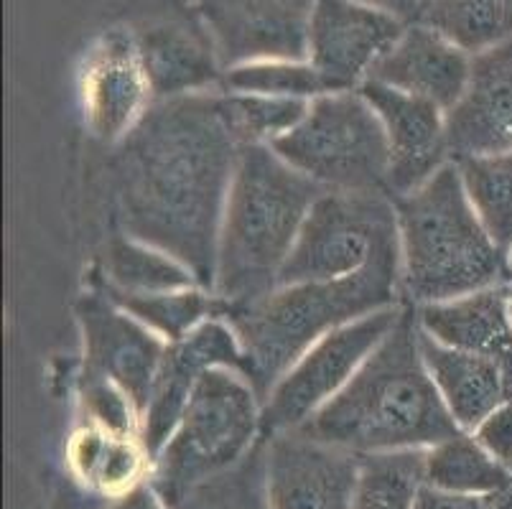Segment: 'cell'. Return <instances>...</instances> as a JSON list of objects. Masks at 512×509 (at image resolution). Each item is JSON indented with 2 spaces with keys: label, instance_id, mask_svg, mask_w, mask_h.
Listing matches in <instances>:
<instances>
[{
  "label": "cell",
  "instance_id": "6da1fadb",
  "mask_svg": "<svg viewBox=\"0 0 512 509\" xmlns=\"http://www.w3.org/2000/svg\"><path fill=\"white\" fill-rule=\"evenodd\" d=\"M240 148L222 90L153 102L141 125L110 148L107 202L115 232L171 252L212 291Z\"/></svg>",
  "mask_w": 512,
  "mask_h": 509
},
{
  "label": "cell",
  "instance_id": "7a4b0ae2",
  "mask_svg": "<svg viewBox=\"0 0 512 509\" xmlns=\"http://www.w3.org/2000/svg\"><path fill=\"white\" fill-rule=\"evenodd\" d=\"M357 456L426 451L462 428L428 375L413 306L403 314L337 398L299 428Z\"/></svg>",
  "mask_w": 512,
  "mask_h": 509
},
{
  "label": "cell",
  "instance_id": "3957f363",
  "mask_svg": "<svg viewBox=\"0 0 512 509\" xmlns=\"http://www.w3.org/2000/svg\"><path fill=\"white\" fill-rule=\"evenodd\" d=\"M319 184L288 166L271 146L240 148L217 237L212 293L222 306L253 301L281 283Z\"/></svg>",
  "mask_w": 512,
  "mask_h": 509
},
{
  "label": "cell",
  "instance_id": "277c9868",
  "mask_svg": "<svg viewBox=\"0 0 512 509\" xmlns=\"http://www.w3.org/2000/svg\"><path fill=\"white\" fill-rule=\"evenodd\" d=\"M403 303L400 263H380L339 280L283 283L253 301L222 306L245 352V377L268 395L321 336Z\"/></svg>",
  "mask_w": 512,
  "mask_h": 509
},
{
  "label": "cell",
  "instance_id": "5b68a950",
  "mask_svg": "<svg viewBox=\"0 0 512 509\" xmlns=\"http://www.w3.org/2000/svg\"><path fill=\"white\" fill-rule=\"evenodd\" d=\"M400 293L406 306L449 301L507 283V255L467 199L456 163L395 199Z\"/></svg>",
  "mask_w": 512,
  "mask_h": 509
},
{
  "label": "cell",
  "instance_id": "8992f818",
  "mask_svg": "<svg viewBox=\"0 0 512 509\" xmlns=\"http://www.w3.org/2000/svg\"><path fill=\"white\" fill-rule=\"evenodd\" d=\"M263 443V395L237 370L214 367L199 380L169 441L153 459L151 484L171 509Z\"/></svg>",
  "mask_w": 512,
  "mask_h": 509
},
{
  "label": "cell",
  "instance_id": "52a82bcc",
  "mask_svg": "<svg viewBox=\"0 0 512 509\" xmlns=\"http://www.w3.org/2000/svg\"><path fill=\"white\" fill-rule=\"evenodd\" d=\"M273 151L324 191H388V140L360 90L309 102L301 123Z\"/></svg>",
  "mask_w": 512,
  "mask_h": 509
},
{
  "label": "cell",
  "instance_id": "ba28073f",
  "mask_svg": "<svg viewBox=\"0 0 512 509\" xmlns=\"http://www.w3.org/2000/svg\"><path fill=\"white\" fill-rule=\"evenodd\" d=\"M400 263L395 199L385 191H324L311 207L281 283L339 280Z\"/></svg>",
  "mask_w": 512,
  "mask_h": 509
},
{
  "label": "cell",
  "instance_id": "9c48e42d",
  "mask_svg": "<svg viewBox=\"0 0 512 509\" xmlns=\"http://www.w3.org/2000/svg\"><path fill=\"white\" fill-rule=\"evenodd\" d=\"M403 303L339 326L306 349L263 398V438L299 431L360 372L377 344L393 331Z\"/></svg>",
  "mask_w": 512,
  "mask_h": 509
},
{
  "label": "cell",
  "instance_id": "30bf717a",
  "mask_svg": "<svg viewBox=\"0 0 512 509\" xmlns=\"http://www.w3.org/2000/svg\"><path fill=\"white\" fill-rule=\"evenodd\" d=\"M74 314L82 336V372L123 387L143 415L169 344L97 288L79 296Z\"/></svg>",
  "mask_w": 512,
  "mask_h": 509
},
{
  "label": "cell",
  "instance_id": "8fae6325",
  "mask_svg": "<svg viewBox=\"0 0 512 509\" xmlns=\"http://www.w3.org/2000/svg\"><path fill=\"white\" fill-rule=\"evenodd\" d=\"M271 509H355L360 456L301 431L263 438Z\"/></svg>",
  "mask_w": 512,
  "mask_h": 509
},
{
  "label": "cell",
  "instance_id": "7c38bea8",
  "mask_svg": "<svg viewBox=\"0 0 512 509\" xmlns=\"http://www.w3.org/2000/svg\"><path fill=\"white\" fill-rule=\"evenodd\" d=\"M156 102L136 36L107 34L82 64L79 105L85 128L97 143L115 148L141 125Z\"/></svg>",
  "mask_w": 512,
  "mask_h": 509
},
{
  "label": "cell",
  "instance_id": "4fadbf2b",
  "mask_svg": "<svg viewBox=\"0 0 512 509\" xmlns=\"http://www.w3.org/2000/svg\"><path fill=\"white\" fill-rule=\"evenodd\" d=\"M316 0H197L222 69L260 59H309Z\"/></svg>",
  "mask_w": 512,
  "mask_h": 509
},
{
  "label": "cell",
  "instance_id": "5bb4252c",
  "mask_svg": "<svg viewBox=\"0 0 512 509\" xmlns=\"http://www.w3.org/2000/svg\"><path fill=\"white\" fill-rule=\"evenodd\" d=\"M403 31L400 18L360 0H316L309 26V62L329 92L360 90Z\"/></svg>",
  "mask_w": 512,
  "mask_h": 509
},
{
  "label": "cell",
  "instance_id": "9a60e30c",
  "mask_svg": "<svg viewBox=\"0 0 512 509\" xmlns=\"http://www.w3.org/2000/svg\"><path fill=\"white\" fill-rule=\"evenodd\" d=\"M214 367H227L245 375L240 336L220 314L199 324L192 334L166 349L141 423V438L153 459L169 441L199 380Z\"/></svg>",
  "mask_w": 512,
  "mask_h": 509
},
{
  "label": "cell",
  "instance_id": "2e32d148",
  "mask_svg": "<svg viewBox=\"0 0 512 509\" xmlns=\"http://www.w3.org/2000/svg\"><path fill=\"white\" fill-rule=\"evenodd\" d=\"M362 95L375 107L388 140V191L393 199L416 191L449 166L446 112L426 100L367 79Z\"/></svg>",
  "mask_w": 512,
  "mask_h": 509
},
{
  "label": "cell",
  "instance_id": "e0dca14e",
  "mask_svg": "<svg viewBox=\"0 0 512 509\" xmlns=\"http://www.w3.org/2000/svg\"><path fill=\"white\" fill-rule=\"evenodd\" d=\"M451 161L512 151V39L472 56L467 92L446 112Z\"/></svg>",
  "mask_w": 512,
  "mask_h": 509
},
{
  "label": "cell",
  "instance_id": "ac0fdd59",
  "mask_svg": "<svg viewBox=\"0 0 512 509\" xmlns=\"http://www.w3.org/2000/svg\"><path fill=\"white\" fill-rule=\"evenodd\" d=\"M472 56L426 23L408 26L375 64L370 79L449 112L467 92Z\"/></svg>",
  "mask_w": 512,
  "mask_h": 509
},
{
  "label": "cell",
  "instance_id": "d6986e66",
  "mask_svg": "<svg viewBox=\"0 0 512 509\" xmlns=\"http://www.w3.org/2000/svg\"><path fill=\"white\" fill-rule=\"evenodd\" d=\"M136 44L151 77L156 100L222 90L220 56L212 36L186 21L146 23Z\"/></svg>",
  "mask_w": 512,
  "mask_h": 509
},
{
  "label": "cell",
  "instance_id": "ffe728a7",
  "mask_svg": "<svg viewBox=\"0 0 512 509\" xmlns=\"http://www.w3.org/2000/svg\"><path fill=\"white\" fill-rule=\"evenodd\" d=\"M418 329L434 342L497 359L512 372V319L507 283L413 308Z\"/></svg>",
  "mask_w": 512,
  "mask_h": 509
},
{
  "label": "cell",
  "instance_id": "44dd1931",
  "mask_svg": "<svg viewBox=\"0 0 512 509\" xmlns=\"http://www.w3.org/2000/svg\"><path fill=\"white\" fill-rule=\"evenodd\" d=\"M418 342L428 375L462 431L472 433L492 410L512 398V372L497 359L446 347L434 342L421 329H418Z\"/></svg>",
  "mask_w": 512,
  "mask_h": 509
},
{
  "label": "cell",
  "instance_id": "7402d4cb",
  "mask_svg": "<svg viewBox=\"0 0 512 509\" xmlns=\"http://www.w3.org/2000/svg\"><path fill=\"white\" fill-rule=\"evenodd\" d=\"M64 456L74 482L105 499L148 482L153 471V456L141 436L105 431L90 423H77Z\"/></svg>",
  "mask_w": 512,
  "mask_h": 509
},
{
  "label": "cell",
  "instance_id": "603a6c76",
  "mask_svg": "<svg viewBox=\"0 0 512 509\" xmlns=\"http://www.w3.org/2000/svg\"><path fill=\"white\" fill-rule=\"evenodd\" d=\"M90 286L105 293L141 296V293L179 291L202 283L192 268L174 258L171 252L113 230L102 245L95 268L90 270Z\"/></svg>",
  "mask_w": 512,
  "mask_h": 509
},
{
  "label": "cell",
  "instance_id": "cb8c5ba5",
  "mask_svg": "<svg viewBox=\"0 0 512 509\" xmlns=\"http://www.w3.org/2000/svg\"><path fill=\"white\" fill-rule=\"evenodd\" d=\"M423 484L469 497H492L512 487V469L474 438L459 431L423 451Z\"/></svg>",
  "mask_w": 512,
  "mask_h": 509
},
{
  "label": "cell",
  "instance_id": "d4e9b609",
  "mask_svg": "<svg viewBox=\"0 0 512 509\" xmlns=\"http://www.w3.org/2000/svg\"><path fill=\"white\" fill-rule=\"evenodd\" d=\"M421 21L477 56L512 39V0H426Z\"/></svg>",
  "mask_w": 512,
  "mask_h": 509
},
{
  "label": "cell",
  "instance_id": "484cf974",
  "mask_svg": "<svg viewBox=\"0 0 512 509\" xmlns=\"http://www.w3.org/2000/svg\"><path fill=\"white\" fill-rule=\"evenodd\" d=\"M454 163L474 214L507 255L512 247V151L459 158Z\"/></svg>",
  "mask_w": 512,
  "mask_h": 509
},
{
  "label": "cell",
  "instance_id": "4316f807",
  "mask_svg": "<svg viewBox=\"0 0 512 509\" xmlns=\"http://www.w3.org/2000/svg\"><path fill=\"white\" fill-rule=\"evenodd\" d=\"M105 296L118 303L123 311H128L133 319L141 321L146 329L161 336L166 344L181 342L199 324H204L207 319L220 314V301L204 286H189L179 288V291L141 293V296H123V293H105Z\"/></svg>",
  "mask_w": 512,
  "mask_h": 509
},
{
  "label": "cell",
  "instance_id": "83f0119b",
  "mask_svg": "<svg viewBox=\"0 0 512 509\" xmlns=\"http://www.w3.org/2000/svg\"><path fill=\"white\" fill-rule=\"evenodd\" d=\"M423 487V451L360 456L355 509H416Z\"/></svg>",
  "mask_w": 512,
  "mask_h": 509
},
{
  "label": "cell",
  "instance_id": "f1b7e54d",
  "mask_svg": "<svg viewBox=\"0 0 512 509\" xmlns=\"http://www.w3.org/2000/svg\"><path fill=\"white\" fill-rule=\"evenodd\" d=\"M222 90L242 92V95L293 97L306 102L329 92L309 59H260V62L237 64L225 72Z\"/></svg>",
  "mask_w": 512,
  "mask_h": 509
},
{
  "label": "cell",
  "instance_id": "f546056e",
  "mask_svg": "<svg viewBox=\"0 0 512 509\" xmlns=\"http://www.w3.org/2000/svg\"><path fill=\"white\" fill-rule=\"evenodd\" d=\"M222 95H225L227 118L242 146L248 143L273 146L276 140L291 133L309 110V102L293 100V97L242 95V92L227 90H222Z\"/></svg>",
  "mask_w": 512,
  "mask_h": 509
},
{
  "label": "cell",
  "instance_id": "4dcf8cb0",
  "mask_svg": "<svg viewBox=\"0 0 512 509\" xmlns=\"http://www.w3.org/2000/svg\"><path fill=\"white\" fill-rule=\"evenodd\" d=\"M174 509H271L265 492L263 443L242 464L204 482Z\"/></svg>",
  "mask_w": 512,
  "mask_h": 509
},
{
  "label": "cell",
  "instance_id": "1f68e13d",
  "mask_svg": "<svg viewBox=\"0 0 512 509\" xmlns=\"http://www.w3.org/2000/svg\"><path fill=\"white\" fill-rule=\"evenodd\" d=\"M77 410V423H90V426L105 428V431L141 436L143 415L138 410V405L133 403V398H130L123 387L105 380V377L79 370Z\"/></svg>",
  "mask_w": 512,
  "mask_h": 509
},
{
  "label": "cell",
  "instance_id": "d6a6232c",
  "mask_svg": "<svg viewBox=\"0 0 512 509\" xmlns=\"http://www.w3.org/2000/svg\"><path fill=\"white\" fill-rule=\"evenodd\" d=\"M472 433L497 461L512 469V398L492 410Z\"/></svg>",
  "mask_w": 512,
  "mask_h": 509
},
{
  "label": "cell",
  "instance_id": "836d02e7",
  "mask_svg": "<svg viewBox=\"0 0 512 509\" xmlns=\"http://www.w3.org/2000/svg\"><path fill=\"white\" fill-rule=\"evenodd\" d=\"M416 509H487V497L444 492V489H434L423 484L416 499Z\"/></svg>",
  "mask_w": 512,
  "mask_h": 509
},
{
  "label": "cell",
  "instance_id": "e575fe53",
  "mask_svg": "<svg viewBox=\"0 0 512 509\" xmlns=\"http://www.w3.org/2000/svg\"><path fill=\"white\" fill-rule=\"evenodd\" d=\"M107 509H171L166 504V499L158 494V489L153 487L151 479L138 487H133L130 492L120 494L115 499H107Z\"/></svg>",
  "mask_w": 512,
  "mask_h": 509
},
{
  "label": "cell",
  "instance_id": "d590c367",
  "mask_svg": "<svg viewBox=\"0 0 512 509\" xmlns=\"http://www.w3.org/2000/svg\"><path fill=\"white\" fill-rule=\"evenodd\" d=\"M365 6L377 8V11H385L395 18H411L418 16L423 11V0H360Z\"/></svg>",
  "mask_w": 512,
  "mask_h": 509
},
{
  "label": "cell",
  "instance_id": "8d00e7d4",
  "mask_svg": "<svg viewBox=\"0 0 512 509\" xmlns=\"http://www.w3.org/2000/svg\"><path fill=\"white\" fill-rule=\"evenodd\" d=\"M487 509H512V487L487 497Z\"/></svg>",
  "mask_w": 512,
  "mask_h": 509
},
{
  "label": "cell",
  "instance_id": "74e56055",
  "mask_svg": "<svg viewBox=\"0 0 512 509\" xmlns=\"http://www.w3.org/2000/svg\"><path fill=\"white\" fill-rule=\"evenodd\" d=\"M507 283H512V247L507 252Z\"/></svg>",
  "mask_w": 512,
  "mask_h": 509
},
{
  "label": "cell",
  "instance_id": "f35d334b",
  "mask_svg": "<svg viewBox=\"0 0 512 509\" xmlns=\"http://www.w3.org/2000/svg\"><path fill=\"white\" fill-rule=\"evenodd\" d=\"M507 306H510V319H512V283H507Z\"/></svg>",
  "mask_w": 512,
  "mask_h": 509
},
{
  "label": "cell",
  "instance_id": "ab89813d",
  "mask_svg": "<svg viewBox=\"0 0 512 509\" xmlns=\"http://www.w3.org/2000/svg\"><path fill=\"white\" fill-rule=\"evenodd\" d=\"M423 3H426V0H423Z\"/></svg>",
  "mask_w": 512,
  "mask_h": 509
}]
</instances>
